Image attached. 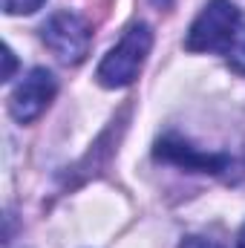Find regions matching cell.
<instances>
[{"label":"cell","instance_id":"obj_1","mask_svg":"<svg viewBox=\"0 0 245 248\" xmlns=\"http://www.w3.org/2000/svg\"><path fill=\"white\" fill-rule=\"evenodd\" d=\"M243 23V12L231 0H211L199 17L193 20L184 46L190 52H219L225 55L231 49V41Z\"/></svg>","mask_w":245,"mask_h":248},{"label":"cell","instance_id":"obj_2","mask_svg":"<svg viewBox=\"0 0 245 248\" xmlns=\"http://www.w3.org/2000/svg\"><path fill=\"white\" fill-rule=\"evenodd\" d=\"M150 46H153L150 26L147 23H133L124 32V38L119 41V46H113L104 55V61L98 63V72H95L98 84L110 87V90L133 84L138 69H141V63H144V58H147V52H150Z\"/></svg>","mask_w":245,"mask_h":248},{"label":"cell","instance_id":"obj_3","mask_svg":"<svg viewBox=\"0 0 245 248\" xmlns=\"http://www.w3.org/2000/svg\"><path fill=\"white\" fill-rule=\"evenodd\" d=\"M41 32L44 44L63 63H81L90 52V26L75 12H55Z\"/></svg>","mask_w":245,"mask_h":248},{"label":"cell","instance_id":"obj_4","mask_svg":"<svg viewBox=\"0 0 245 248\" xmlns=\"http://www.w3.org/2000/svg\"><path fill=\"white\" fill-rule=\"evenodd\" d=\"M55 93H58L55 75H52L49 69H44V66H35V69L17 84V90H15L12 98H9V113H12V119L20 122V124L35 122V119L49 107V101L55 98Z\"/></svg>","mask_w":245,"mask_h":248},{"label":"cell","instance_id":"obj_5","mask_svg":"<svg viewBox=\"0 0 245 248\" xmlns=\"http://www.w3.org/2000/svg\"><path fill=\"white\" fill-rule=\"evenodd\" d=\"M156 156L159 159H168V162H176L184 170H205V173H219L225 168V159L222 156H208V153H196L190 144H184L179 139H165L159 141L156 147Z\"/></svg>","mask_w":245,"mask_h":248},{"label":"cell","instance_id":"obj_6","mask_svg":"<svg viewBox=\"0 0 245 248\" xmlns=\"http://www.w3.org/2000/svg\"><path fill=\"white\" fill-rule=\"evenodd\" d=\"M225 61L231 63V69L245 75V15H243V23H240L237 35H234V41H231V49L225 52Z\"/></svg>","mask_w":245,"mask_h":248},{"label":"cell","instance_id":"obj_7","mask_svg":"<svg viewBox=\"0 0 245 248\" xmlns=\"http://www.w3.org/2000/svg\"><path fill=\"white\" fill-rule=\"evenodd\" d=\"M46 0H3V12L6 15H32L44 6Z\"/></svg>","mask_w":245,"mask_h":248},{"label":"cell","instance_id":"obj_8","mask_svg":"<svg viewBox=\"0 0 245 248\" xmlns=\"http://www.w3.org/2000/svg\"><path fill=\"white\" fill-rule=\"evenodd\" d=\"M179 248H222V246L214 243V240H205V237H187V240H182Z\"/></svg>","mask_w":245,"mask_h":248},{"label":"cell","instance_id":"obj_9","mask_svg":"<svg viewBox=\"0 0 245 248\" xmlns=\"http://www.w3.org/2000/svg\"><path fill=\"white\" fill-rule=\"evenodd\" d=\"M3 58H6V66H3V81H9V78H12V72H15V52L6 46V49H3Z\"/></svg>","mask_w":245,"mask_h":248},{"label":"cell","instance_id":"obj_10","mask_svg":"<svg viewBox=\"0 0 245 248\" xmlns=\"http://www.w3.org/2000/svg\"><path fill=\"white\" fill-rule=\"evenodd\" d=\"M237 248H245V225H243V231H240V240H237Z\"/></svg>","mask_w":245,"mask_h":248}]
</instances>
